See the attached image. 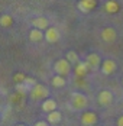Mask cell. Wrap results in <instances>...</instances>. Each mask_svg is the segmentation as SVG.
<instances>
[{
  "label": "cell",
  "instance_id": "cell-19",
  "mask_svg": "<svg viewBox=\"0 0 123 126\" xmlns=\"http://www.w3.org/2000/svg\"><path fill=\"white\" fill-rule=\"evenodd\" d=\"M15 88H16V91H17V93H20L22 96L28 94V93L31 91V87H29L25 81H22V83H16V87H15Z\"/></svg>",
  "mask_w": 123,
  "mask_h": 126
},
{
  "label": "cell",
  "instance_id": "cell-22",
  "mask_svg": "<svg viewBox=\"0 0 123 126\" xmlns=\"http://www.w3.org/2000/svg\"><path fill=\"white\" fill-rule=\"evenodd\" d=\"M25 83H26L29 87L32 88L35 84H36V80H35V78H32V77H26V78H25Z\"/></svg>",
  "mask_w": 123,
  "mask_h": 126
},
{
  "label": "cell",
  "instance_id": "cell-5",
  "mask_svg": "<svg viewBox=\"0 0 123 126\" xmlns=\"http://www.w3.org/2000/svg\"><path fill=\"white\" fill-rule=\"evenodd\" d=\"M81 125L84 126H91L94 125V123H97L98 120V116L96 112H84V113L81 114Z\"/></svg>",
  "mask_w": 123,
  "mask_h": 126
},
{
  "label": "cell",
  "instance_id": "cell-4",
  "mask_svg": "<svg viewBox=\"0 0 123 126\" xmlns=\"http://www.w3.org/2000/svg\"><path fill=\"white\" fill-rule=\"evenodd\" d=\"M100 68H101V73H103L104 76H110V74H113V73L116 71L117 64H116L114 60H104V61H101Z\"/></svg>",
  "mask_w": 123,
  "mask_h": 126
},
{
  "label": "cell",
  "instance_id": "cell-14",
  "mask_svg": "<svg viewBox=\"0 0 123 126\" xmlns=\"http://www.w3.org/2000/svg\"><path fill=\"white\" fill-rule=\"evenodd\" d=\"M103 9H104V12H107V13H117L119 9H120V6H119V3L114 1V0H107V1L104 3Z\"/></svg>",
  "mask_w": 123,
  "mask_h": 126
},
{
  "label": "cell",
  "instance_id": "cell-12",
  "mask_svg": "<svg viewBox=\"0 0 123 126\" xmlns=\"http://www.w3.org/2000/svg\"><path fill=\"white\" fill-rule=\"evenodd\" d=\"M32 26H33V28H38V29L45 31V29H48L49 28V20L46 19V17H44V16H39V17L32 19Z\"/></svg>",
  "mask_w": 123,
  "mask_h": 126
},
{
  "label": "cell",
  "instance_id": "cell-16",
  "mask_svg": "<svg viewBox=\"0 0 123 126\" xmlns=\"http://www.w3.org/2000/svg\"><path fill=\"white\" fill-rule=\"evenodd\" d=\"M52 86L54 87H64L65 86V83H67V80H65V76H61V74H57V76L52 77Z\"/></svg>",
  "mask_w": 123,
  "mask_h": 126
},
{
  "label": "cell",
  "instance_id": "cell-7",
  "mask_svg": "<svg viewBox=\"0 0 123 126\" xmlns=\"http://www.w3.org/2000/svg\"><path fill=\"white\" fill-rule=\"evenodd\" d=\"M117 38V32H116V29L114 28H104L103 31H101V39L104 41V42H114Z\"/></svg>",
  "mask_w": 123,
  "mask_h": 126
},
{
  "label": "cell",
  "instance_id": "cell-10",
  "mask_svg": "<svg viewBox=\"0 0 123 126\" xmlns=\"http://www.w3.org/2000/svg\"><path fill=\"white\" fill-rule=\"evenodd\" d=\"M88 70H90V65L87 64V61H78V63L75 64V68H74V71H75V76L77 77H84L88 73Z\"/></svg>",
  "mask_w": 123,
  "mask_h": 126
},
{
  "label": "cell",
  "instance_id": "cell-3",
  "mask_svg": "<svg viewBox=\"0 0 123 126\" xmlns=\"http://www.w3.org/2000/svg\"><path fill=\"white\" fill-rule=\"evenodd\" d=\"M54 70L57 74H61V76H68L71 73V63L67 60V58H61L58 61H55L54 64Z\"/></svg>",
  "mask_w": 123,
  "mask_h": 126
},
{
  "label": "cell",
  "instance_id": "cell-23",
  "mask_svg": "<svg viewBox=\"0 0 123 126\" xmlns=\"http://www.w3.org/2000/svg\"><path fill=\"white\" fill-rule=\"evenodd\" d=\"M117 126H123V116H120L117 119Z\"/></svg>",
  "mask_w": 123,
  "mask_h": 126
},
{
  "label": "cell",
  "instance_id": "cell-8",
  "mask_svg": "<svg viewBox=\"0 0 123 126\" xmlns=\"http://www.w3.org/2000/svg\"><path fill=\"white\" fill-rule=\"evenodd\" d=\"M97 100L101 106H110L113 103V93L109 91V90H103V91H100Z\"/></svg>",
  "mask_w": 123,
  "mask_h": 126
},
{
  "label": "cell",
  "instance_id": "cell-13",
  "mask_svg": "<svg viewBox=\"0 0 123 126\" xmlns=\"http://www.w3.org/2000/svg\"><path fill=\"white\" fill-rule=\"evenodd\" d=\"M44 38H45V33H44L42 29H38V28L31 29V32H29V41L31 42H39Z\"/></svg>",
  "mask_w": 123,
  "mask_h": 126
},
{
  "label": "cell",
  "instance_id": "cell-1",
  "mask_svg": "<svg viewBox=\"0 0 123 126\" xmlns=\"http://www.w3.org/2000/svg\"><path fill=\"white\" fill-rule=\"evenodd\" d=\"M71 106H73L75 110H83L88 106V99H87L86 94L83 93H78L75 91L71 94Z\"/></svg>",
  "mask_w": 123,
  "mask_h": 126
},
{
  "label": "cell",
  "instance_id": "cell-9",
  "mask_svg": "<svg viewBox=\"0 0 123 126\" xmlns=\"http://www.w3.org/2000/svg\"><path fill=\"white\" fill-rule=\"evenodd\" d=\"M96 4H97L96 0H80L78 1V10L83 13H88L96 7Z\"/></svg>",
  "mask_w": 123,
  "mask_h": 126
},
{
  "label": "cell",
  "instance_id": "cell-17",
  "mask_svg": "<svg viewBox=\"0 0 123 126\" xmlns=\"http://www.w3.org/2000/svg\"><path fill=\"white\" fill-rule=\"evenodd\" d=\"M61 119H62V114L60 113L57 109L48 113V122L49 123H58V122H61Z\"/></svg>",
  "mask_w": 123,
  "mask_h": 126
},
{
  "label": "cell",
  "instance_id": "cell-11",
  "mask_svg": "<svg viewBox=\"0 0 123 126\" xmlns=\"http://www.w3.org/2000/svg\"><path fill=\"white\" fill-rule=\"evenodd\" d=\"M87 64L90 65V68H97L101 65V58H100V55L98 54H94V52H91V54H88L86 58Z\"/></svg>",
  "mask_w": 123,
  "mask_h": 126
},
{
  "label": "cell",
  "instance_id": "cell-21",
  "mask_svg": "<svg viewBox=\"0 0 123 126\" xmlns=\"http://www.w3.org/2000/svg\"><path fill=\"white\" fill-rule=\"evenodd\" d=\"M25 78H26V76H25L23 73H16V74L13 76V80H15L16 83H22V81H25Z\"/></svg>",
  "mask_w": 123,
  "mask_h": 126
},
{
  "label": "cell",
  "instance_id": "cell-2",
  "mask_svg": "<svg viewBox=\"0 0 123 126\" xmlns=\"http://www.w3.org/2000/svg\"><path fill=\"white\" fill-rule=\"evenodd\" d=\"M29 94H31V97H32L33 100H45L49 96V90H48V87H45L44 84L36 83L33 87L31 88Z\"/></svg>",
  "mask_w": 123,
  "mask_h": 126
},
{
  "label": "cell",
  "instance_id": "cell-18",
  "mask_svg": "<svg viewBox=\"0 0 123 126\" xmlns=\"http://www.w3.org/2000/svg\"><path fill=\"white\" fill-rule=\"evenodd\" d=\"M12 25H13V17L10 15L4 13V15L0 16V26H3V28H10Z\"/></svg>",
  "mask_w": 123,
  "mask_h": 126
},
{
  "label": "cell",
  "instance_id": "cell-20",
  "mask_svg": "<svg viewBox=\"0 0 123 126\" xmlns=\"http://www.w3.org/2000/svg\"><path fill=\"white\" fill-rule=\"evenodd\" d=\"M65 58L70 61L71 64H77L80 60H78V55H77V52L75 51H68L67 52V55H65Z\"/></svg>",
  "mask_w": 123,
  "mask_h": 126
},
{
  "label": "cell",
  "instance_id": "cell-6",
  "mask_svg": "<svg viewBox=\"0 0 123 126\" xmlns=\"http://www.w3.org/2000/svg\"><path fill=\"white\" fill-rule=\"evenodd\" d=\"M45 39L49 44H55L60 41V31L54 26H49L48 29H45Z\"/></svg>",
  "mask_w": 123,
  "mask_h": 126
},
{
  "label": "cell",
  "instance_id": "cell-24",
  "mask_svg": "<svg viewBox=\"0 0 123 126\" xmlns=\"http://www.w3.org/2000/svg\"><path fill=\"white\" fill-rule=\"evenodd\" d=\"M49 122H36V126H46Z\"/></svg>",
  "mask_w": 123,
  "mask_h": 126
},
{
  "label": "cell",
  "instance_id": "cell-15",
  "mask_svg": "<svg viewBox=\"0 0 123 126\" xmlns=\"http://www.w3.org/2000/svg\"><path fill=\"white\" fill-rule=\"evenodd\" d=\"M57 109V101L54 100V99H45V100H42V110L44 112H46V113H49V112H52V110H55Z\"/></svg>",
  "mask_w": 123,
  "mask_h": 126
}]
</instances>
